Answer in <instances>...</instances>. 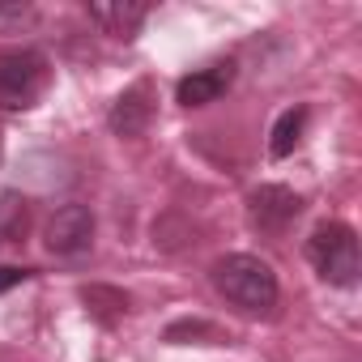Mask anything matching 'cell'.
<instances>
[{
    "instance_id": "cell-3",
    "label": "cell",
    "mask_w": 362,
    "mask_h": 362,
    "mask_svg": "<svg viewBox=\"0 0 362 362\" xmlns=\"http://www.w3.org/2000/svg\"><path fill=\"white\" fill-rule=\"evenodd\" d=\"M52 81V64L39 47L0 52V111H30Z\"/></svg>"
},
{
    "instance_id": "cell-2",
    "label": "cell",
    "mask_w": 362,
    "mask_h": 362,
    "mask_svg": "<svg viewBox=\"0 0 362 362\" xmlns=\"http://www.w3.org/2000/svg\"><path fill=\"white\" fill-rule=\"evenodd\" d=\"M307 260L311 269L337 286V290H354L358 286V273H362V260H358V235L354 226L345 222H320L307 239Z\"/></svg>"
},
{
    "instance_id": "cell-12",
    "label": "cell",
    "mask_w": 362,
    "mask_h": 362,
    "mask_svg": "<svg viewBox=\"0 0 362 362\" xmlns=\"http://www.w3.org/2000/svg\"><path fill=\"white\" fill-rule=\"evenodd\" d=\"M184 337H218V328L205 320H179L166 328V341H175V345H184Z\"/></svg>"
},
{
    "instance_id": "cell-7",
    "label": "cell",
    "mask_w": 362,
    "mask_h": 362,
    "mask_svg": "<svg viewBox=\"0 0 362 362\" xmlns=\"http://www.w3.org/2000/svg\"><path fill=\"white\" fill-rule=\"evenodd\" d=\"M86 13H90V22H94L103 35H111V39H132L136 26L149 18V5H141V0H98V5H90Z\"/></svg>"
},
{
    "instance_id": "cell-6",
    "label": "cell",
    "mask_w": 362,
    "mask_h": 362,
    "mask_svg": "<svg viewBox=\"0 0 362 362\" xmlns=\"http://www.w3.org/2000/svg\"><path fill=\"white\" fill-rule=\"evenodd\" d=\"M235 73H239L235 60H214V64H205V69H197L188 77H179L175 103L179 107H209V103H218L235 86Z\"/></svg>"
},
{
    "instance_id": "cell-11",
    "label": "cell",
    "mask_w": 362,
    "mask_h": 362,
    "mask_svg": "<svg viewBox=\"0 0 362 362\" xmlns=\"http://www.w3.org/2000/svg\"><path fill=\"white\" fill-rule=\"evenodd\" d=\"M30 22H35V9L22 5V0H5V5H0V35H18Z\"/></svg>"
},
{
    "instance_id": "cell-1",
    "label": "cell",
    "mask_w": 362,
    "mask_h": 362,
    "mask_svg": "<svg viewBox=\"0 0 362 362\" xmlns=\"http://www.w3.org/2000/svg\"><path fill=\"white\" fill-rule=\"evenodd\" d=\"M209 281H214V290H218L226 303H235V307L247 311V315H264V311L277 307V277H273V269H269L260 256L230 252V256L214 260Z\"/></svg>"
},
{
    "instance_id": "cell-5",
    "label": "cell",
    "mask_w": 362,
    "mask_h": 362,
    "mask_svg": "<svg viewBox=\"0 0 362 362\" xmlns=\"http://www.w3.org/2000/svg\"><path fill=\"white\" fill-rule=\"evenodd\" d=\"M298 214H303V197L281 188V184H260L247 197V218L260 230H286Z\"/></svg>"
},
{
    "instance_id": "cell-9",
    "label": "cell",
    "mask_w": 362,
    "mask_h": 362,
    "mask_svg": "<svg viewBox=\"0 0 362 362\" xmlns=\"http://www.w3.org/2000/svg\"><path fill=\"white\" fill-rule=\"evenodd\" d=\"M307 107L298 103V107H286L281 115H277V124H273V136H269V153L273 158H290L294 153V145L303 141V128H307Z\"/></svg>"
},
{
    "instance_id": "cell-8",
    "label": "cell",
    "mask_w": 362,
    "mask_h": 362,
    "mask_svg": "<svg viewBox=\"0 0 362 362\" xmlns=\"http://www.w3.org/2000/svg\"><path fill=\"white\" fill-rule=\"evenodd\" d=\"M149 115H153V103H149V86L141 81V86L124 90V94L111 103L107 124H111L115 136H141V132L149 128Z\"/></svg>"
},
{
    "instance_id": "cell-10",
    "label": "cell",
    "mask_w": 362,
    "mask_h": 362,
    "mask_svg": "<svg viewBox=\"0 0 362 362\" xmlns=\"http://www.w3.org/2000/svg\"><path fill=\"white\" fill-rule=\"evenodd\" d=\"M81 298H86V307H90L103 324H115V320L128 311V294H124V290H111V286H90V290H81Z\"/></svg>"
},
{
    "instance_id": "cell-4",
    "label": "cell",
    "mask_w": 362,
    "mask_h": 362,
    "mask_svg": "<svg viewBox=\"0 0 362 362\" xmlns=\"http://www.w3.org/2000/svg\"><path fill=\"white\" fill-rule=\"evenodd\" d=\"M43 243H47L52 256H64V260L86 256L94 247V209L90 205H77V201L73 205H60L52 214L47 230H43Z\"/></svg>"
},
{
    "instance_id": "cell-13",
    "label": "cell",
    "mask_w": 362,
    "mask_h": 362,
    "mask_svg": "<svg viewBox=\"0 0 362 362\" xmlns=\"http://www.w3.org/2000/svg\"><path fill=\"white\" fill-rule=\"evenodd\" d=\"M30 277H35V269H26V264H0V294L22 286V281H30Z\"/></svg>"
}]
</instances>
